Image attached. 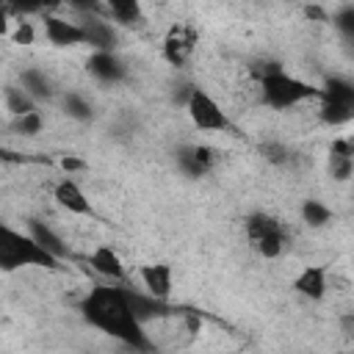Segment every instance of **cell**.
<instances>
[{"mask_svg": "<svg viewBox=\"0 0 354 354\" xmlns=\"http://www.w3.org/2000/svg\"><path fill=\"white\" fill-rule=\"evenodd\" d=\"M80 315L86 318V324H91L102 335L136 351H152V340L133 310V293L127 288L94 285L80 301Z\"/></svg>", "mask_w": 354, "mask_h": 354, "instance_id": "obj_1", "label": "cell"}, {"mask_svg": "<svg viewBox=\"0 0 354 354\" xmlns=\"http://www.w3.org/2000/svg\"><path fill=\"white\" fill-rule=\"evenodd\" d=\"M257 86H260L263 102L277 108V111H288V108H296L307 100L321 97V88H315L313 83L285 72L279 64H263L257 69Z\"/></svg>", "mask_w": 354, "mask_h": 354, "instance_id": "obj_2", "label": "cell"}, {"mask_svg": "<svg viewBox=\"0 0 354 354\" xmlns=\"http://www.w3.org/2000/svg\"><path fill=\"white\" fill-rule=\"evenodd\" d=\"M58 257H53L47 249H41L30 232H19L8 224L0 227V268L17 271L22 266H39V268H58Z\"/></svg>", "mask_w": 354, "mask_h": 354, "instance_id": "obj_3", "label": "cell"}, {"mask_svg": "<svg viewBox=\"0 0 354 354\" xmlns=\"http://www.w3.org/2000/svg\"><path fill=\"white\" fill-rule=\"evenodd\" d=\"M243 230H246V241H249V246H252L260 257H266V260H277V257L285 254L288 241H290V232H288V227H285L277 216H268V213H252V216H246Z\"/></svg>", "mask_w": 354, "mask_h": 354, "instance_id": "obj_4", "label": "cell"}, {"mask_svg": "<svg viewBox=\"0 0 354 354\" xmlns=\"http://www.w3.org/2000/svg\"><path fill=\"white\" fill-rule=\"evenodd\" d=\"M321 108H318V116L324 124L329 127H340V124H348L354 122V83L346 80V77H326L324 86H321Z\"/></svg>", "mask_w": 354, "mask_h": 354, "instance_id": "obj_5", "label": "cell"}, {"mask_svg": "<svg viewBox=\"0 0 354 354\" xmlns=\"http://www.w3.org/2000/svg\"><path fill=\"white\" fill-rule=\"evenodd\" d=\"M185 111H188V119L196 130H207V133H224L230 130V119L227 113L221 111V105L199 86L191 88V97L185 102Z\"/></svg>", "mask_w": 354, "mask_h": 354, "instance_id": "obj_6", "label": "cell"}, {"mask_svg": "<svg viewBox=\"0 0 354 354\" xmlns=\"http://www.w3.org/2000/svg\"><path fill=\"white\" fill-rule=\"evenodd\" d=\"M196 50V30L185 22H174L163 36V61L171 66H185Z\"/></svg>", "mask_w": 354, "mask_h": 354, "instance_id": "obj_7", "label": "cell"}, {"mask_svg": "<svg viewBox=\"0 0 354 354\" xmlns=\"http://www.w3.org/2000/svg\"><path fill=\"white\" fill-rule=\"evenodd\" d=\"M174 158H177V169L185 177H205L216 166V149L207 147V144H185V147H177Z\"/></svg>", "mask_w": 354, "mask_h": 354, "instance_id": "obj_8", "label": "cell"}, {"mask_svg": "<svg viewBox=\"0 0 354 354\" xmlns=\"http://www.w3.org/2000/svg\"><path fill=\"white\" fill-rule=\"evenodd\" d=\"M44 36L55 47H77L86 44V33L80 22L64 19V17H44Z\"/></svg>", "mask_w": 354, "mask_h": 354, "instance_id": "obj_9", "label": "cell"}, {"mask_svg": "<svg viewBox=\"0 0 354 354\" xmlns=\"http://www.w3.org/2000/svg\"><path fill=\"white\" fill-rule=\"evenodd\" d=\"M86 69L91 77H97L100 83H119L124 80L127 75V66L124 61L116 55V53H102V50H94L86 61Z\"/></svg>", "mask_w": 354, "mask_h": 354, "instance_id": "obj_10", "label": "cell"}, {"mask_svg": "<svg viewBox=\"0 0 354 354\" xmlns=\"http://www.w3.org/2000/svg\"><path fill=\"white\" fill-rule=\"evenodd\" d=\"M53 199L58 202V207H64V210L72 213V216H91V213H94L88 196L83 194V188H80L75 180H69V177H64V180L53 188Z\"/></svg>", "mask_w": 354, "mask_h": 354, "instance_id": "obj_11", "label": "cell"}, {"mask_svg": "<svg viewBox=\"0 0 354 354\" xmlns=\"http://www.w3.org/2000/svg\"><path fill=\"white\" fill-rule=\"evenodd\" d=\"M138 277H141V285L147 288V293H149L152 299L166 301V299L171 296V279H174V274H171V266H169V263H149V266H141Z\"/></svg>", "mask_w": 354, "mask_h": 354, "instance_id": "obj_12", "label": "cell"}, {"mask_svg": "<svg viewBox=\"0 0 354 354\" xmlns=\"http://www.w3.org/2000/svg\"><path fill=\"white\" fill-rule=\"evenodd\" d=\"M80 25H83V33H86V44H91L94 50H102V53L116 50L119 33H116L113 22H108L102 17H86Z\"/></svg>", "mask_w": 354, "mask_h": 354, "instance_id": "obj_13", "label": "cell"}, {"mask_svg": "<svg viewBox=\"0 0 354 354\" xmlns=\"http://www.w3.org/2000/svg\"><path fill=\"white\" fill-rule=\"evenodd\" d=\"M293 290L310 301H321L329 290V282H326V268L324 266H307L299 271V277L293 279Z\"/></svg>", "mask_w": 354, "mask_h": 354, "instance_id": "obj_14", "label": "cell"}, {"mask_svg": "<svg viewBox=\"0 0 354 354\" xmlns=\"http://www.w3.org/2000/svg\"><path fill=\"white\" fill-rule=\"evenodd\" d=\"M329 174L335 180H348L354 174V138H335L329 147Z\"/></svg>", "mask_w": 354, "mask_h": 354, "instance_id": "obj_15", "label": "cell"}, {"mask_svg": "<svg viewBox=\"0 0 354 354\" xmlns=\"http://www.w3.org/2000/svg\"><path fill=\"white\" fill-rule=\"evenodd\" d=\"M88 266L100 274V277H105V279H111V282H124V263H122V257L111 249V246H97L91 254H88Z\"/></svg>", "mask_w": 354, "mask_h": 354, "instance_id": "obj_16", "label": "cell"}, {"mask_svg": "<svg viewBox=\"0 0 354 354\" xmlns=\"http://www.w3.org/2000/svg\"><path fill=\"white\" fill-rule=\"evenodd\" d=\"M28 232H30V235H33V241H36L41 249H47L53 257H58V260H61V257H66V252H69V249H66V243H64V241H61V235H58L53 227H47L44 221L30 218V221H28Z\"/></svg>", "mask_w": 354, "mask_h": 354, "instance_id": "obj_17", "label": "cell"}, {"mask_svg": "<svg viewBox=\"0 0 354 354\" xmlns=\"http://www.w3.org/2000/svg\"><path fill=\"white\" fill-rule=\"evenodd\" d=\"M19 86H22L36 102L53 100V83H50V77H47L41 69H36V66H28V69L19 72Z\"/></svg>", "mask_w": 354, "mask_h": 354, "instance_id": "obj_18", "label": "cell"}, {"mask_svg": "<svg viewBox=\"0 0 354 354\" xmlns=\"http://www.w3.org/2000/svg\"><path fill=\"white\" fill-rule=\"evenodd\" d=\"M105 11L116 25H124V28H138L144 22V8L136 0H111Z\"/></svg>", "mask_w": 354, "mask_h": 354, "instance_id": "obj_19", "label": "cell"}, {"mask_svg": "<svg viewBox=\"0 0 354 354\" xmlns=\"http://www.w3.org/2000/svg\"><path fill=\"white\" fill-rule=\"evenodd\" d=\"M6 108L14 119L25 116V113H33L36 111V100L22 88V86H6Z\"/></svg>", "mask_w": 354, "mask_h": 354, "instance_id": "obj_20", "label": "cell"}, {"mask_svg": "<svg viewBox=\"0 0 354 354\" xmlns=\"http://www.w3.org/2000/svg\"><path fill=\"white\" fill-rule=\"evenodd\" d=\"M130 293H133V290H130ZM133 310H136V315H138L141 324H147V321H152V318H163V315H169L166 301L152 299L149 293H147V296L133 293Z\"/></svg>", "mask_w": 354, "mask_h": 354, "instance_id": "obj_21", "label": "cell"}, {"mask_svg": "<svg viewBox=\"0 0 354 354\" xmlns=\"http://www.w3.org/2000/svg\"><path fill=\"white\" fill-rule=\"evenodd\" d=\"M61 105H64L66 116H72V119H77V122H91V116H94L91 102H88L86 97H80L77 91H66L64 100H61Z\"/></svg>", "mask_w": 354, "mask_h": 354, "instance_id": "obj_22", "label": "cell"}, {"mask_svg": "<svg viewBox=\"0 0 354 354\" xmlns=\"http://www.w3.org/2000/svg\"><path fill=\"white\" fill-rule=\"evenodd\" d=\"M301 221L307 227H324V224L332 221V210L324 202H318V199H304V205H301Z\"/></svg>", "mask_w": 354, "mask_h": 354, "instance_id": "obj_23", "label": "cell"}, {"mask_svg": "<svg viewBox=\"0 0 354 354\" xmlns=\"http://www.w3.org/2000/svg\"><path fill=\"white\" fill-rule=\"evenodd\" d=\"M332 22H335L337 33L351 44V41H354V6H340V8L335 11Z\"/></svg>", "mask_w": 354, "mask_h": 354, "instance_id": "obj_24", "label": "cell"}, {"mask_svg": "<svg viewBox=\"0 0 354 354\" xmlns=\"http://www.w3.org/2000/svg\"><path fill=\"white\" fill-rule=\"evenodd\" d=\"M260 152L274 166H288L290 163V149L282 141H266V144H260Z\"/></svg>", "mask_w": 354, "mask_h": 354, "instance_id": "obj_25", "label": "cell"}, {"mask_svg": "<svg viewBox=\"0 0 354 354\" xmlns=\"http://www.w3.org/2000/svg\"><path fill=\"white\" fill-rule=\"evenodd\" d=\"M41 124H44V122H41V113H39V111L14 119V130H17L19 136H36V133L41 130Z\"/></svg>", "mask_w": 354, "mask_h": 354, "instance_id": "obj_26", "label": "cell"}, {"mask_svg": "<svg viewBox=\"0 0 354 354\" xmlns=\"http://www.w3.org/2000/svg\"><path fill=\"white\" fill-rule=\"evenodd\" d=\"M33 39H36L33 22L19 19V22H17V28H14V41H17V44H33Z\"/></svg>", "mask_w": 354, "mask_h": 354, "instance_id": "obj_27", "label": "cell"}, {"mask_svg": "<svg viewBox=\"0 0 354 354\" xmlns=\"http://www.w3.org/2000/svg\"><path fill=\"white\" fill-rule=\"evenodd\" d=\"M61 166H64L66 171H75V169H83V163H80V160H75V158H64V160H61Z\"/></svg>", "mask_w": 354, "mask_h": 354, "instance_id": "obj_28", "label": "cell"}, {"mask_svg": "<svg viewBox=\"0 0 354 354\" xmlns=\"http://www.w3.org/2000/svg\"><path fill=\"white\" fill-rule=\"evenodd\" d=\"M348 47H351V53H354V41H351V44H348Z\"/></svg>", "mask_w": 354, "mask_h": 354, "instance_id": "obj_29", "label": "cell"}, {"mask_svg": "<svg viewBox=\"0 0 354 354\" xmlns=\"http://www.w3.org/2000/svg\"><path fill=\"white\" fill-rule=\"evenodd\" d=\"M351 335H354V324H351Z\"/></svg>", "mask_w": 354, "mask_h": 354, "instance_id": "obj_30", "label": "cell"}, {"mask_svg": "<svg viewBox=\"0 0 354 354\" xmlns=\"http://www.w3.org/2000/svg\"><path fill=\"white\" fill-rule=\"evenodd\" d=\"M348 354H354V351H348Z\"/></svg>", "mask_w": 354, "mask_h": 354, "instance_id": "obj_31", "label": "cell"}]
</instances>
